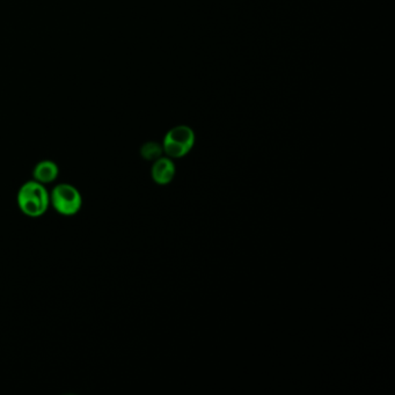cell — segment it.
<instances>
[{"instance_id":"obj_3","label":"cell","mask_w":395,"mask_h":395,"mask_svg":"<svg viewBox=\"0 0 395 395\" xmlns=\"http://www.w3.org/2000/svg\"><path fill=\"white\" fill-rule=\"evenodd\" d=\"M194 143V131L187 125H179L167 132L163 148L170 158H181L191 151Z\"/></svg>"},{"instance_id":"obj_6","label":"cell","mask_w":395,"mask_h":395,"mask_svg":"<svg viewBox=\"0 0 395 395\" xmlns=\"http://www.w3.org/2000/svg\"><path fill=\"white\" fill-rule=\"evenodd\" d=\"M164 148L158 143L148 141L141 146V155L146 160H157L161 157Z\"/></svg>"},{"instance_id":"obj_5","label":"cell","mask_w":395,"mask_h":395,"mask_svg":"<svg viewBox=\"0 0 395 395\" xmlns=\"http://www.w3.org/2000/svg\"><path fill=\"white\" fill-rule=\"evenodd\" d=\"M58 174H60V168L57 166V164L51 160L40 161L33 170L34 180L42 184H53V181L58 177Z\"/></svg>"},{"instance_id":"obj_2","label":"cell","mask_w":395,"mask_h":395,"mask_svg":"<svg viewBox=\"0 0 395 395\" xmlns=\"http://www.w3.org/2000/svg\"><path fill=\"white\" fill-rule=\"evenodd\" d=\"M50 204L62 216H74L80 211L82 195L77 188L69 184H57L50 193Z\"/></svg>"},{"instance_id":"obj_4","label":"cell","mask_w":395,"mask_h":395,"mask_svg":"<svg viewBox=\"0 0 395 395\" xmlns=\"http://www.w3.org/2000/svg\"><path fill=\"white\" fill-rule=\"evenodd\" d=\"M151 174L155 184L165 186L173 180L175 175V165L168 158L160 157L159 159L155 160V163L153 164Z\"/></svg>"},{"instance_id":"obj_1","label":"cell","mask_w":395,"mask_h":395,"mask_svg":"<svg viewBox=\"0 0 395 395\" xmlns=\"http://www.w3.org/2000/svg\"><path fill=\"white\" fill-rule=\"evenodd\" d=\"M17 201L22 213L32 218H37L44 215L49 208L50 196L44 184L32 180L22 184L19 189Z\"/></svg>"}]
</instances>
